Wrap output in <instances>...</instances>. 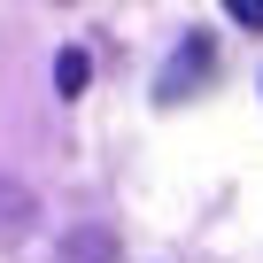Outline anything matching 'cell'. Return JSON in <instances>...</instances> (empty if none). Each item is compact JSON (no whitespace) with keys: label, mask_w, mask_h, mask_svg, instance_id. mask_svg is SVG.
Instances as JSON below:
<instances>
[{"label":"cell","mask_w":263,"mask_h":263,"mask_svg":"<svg viewBox=\"0 0 263 263\" xmlns=\"http://www.w3.org/2000/svg\"><path fill=\"white\" fill-rule=\"evenodd\" d=\"M209 62H217V47L194 31V39H178V54L163 62V78H155V101H186L201 78H209Z\"/></svg>","instance_id":"1"},{"label":"cell","mask_w":263,"mask_h":263,"mask_svg":"<svg viewBox=\"0 0 263 263\" xmlns=\"http://www.w3.org/2000/svg\"><path fill=\"white\" fill-rule=\"evenodd\" d=\"M85 85H93V54H85V47H62V54H54V93L78 101Z\"/></svg>","instance_id":"2"},{"label":"cell","mask_w":263,"mask_h":263,"mask_svg":"<svg viewBox=\"0 0 263 263\" xmlns=\"http://www.w3.org/2000/svg\"><path fill=\"white\" fill-rule=\"evenodd\" d=\"M224 16L248 24V31H263V0H224Z\"/></svg>","instance_id":"3"}]
</instances>
